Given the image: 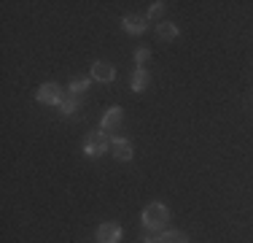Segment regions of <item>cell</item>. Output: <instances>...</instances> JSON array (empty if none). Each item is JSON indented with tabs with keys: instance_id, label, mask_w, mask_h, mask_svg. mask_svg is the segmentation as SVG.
<instances>
[{
	"instance_id": "cell-1",
	"label": "cell",
	"mask_w": 253,
	"mask_h": 243,
	"mask_svg": "<svg viewBox=\"0 0 253 243\" xmlns=\"http://www.w3.org/2000/svg\"><path fill=\"white\" fill-rule=\"evenodd\" d=\"M140 222H143V230H148L154 235H162L167 230V222H170V208L165 203H151L143 208Z\"/></svg>"
},
{
	"instance_id": "cell-2",
	"label": "cell",
	"mask_w": 253,
	"mask_h": 243,
	"mask_svg": "<svg viewBox=\"0 0 253 243\" xmlns=\"http://www.w3.org/2000/svg\"><path fill=\"white\" fill-rule=\"evenodd\" d=\"M111 143H113V138L111 135H105L102 130H92V132H86V138H84V154L86 157H92V160H97V157H102L105 151H111Z\"/></svg>"
},
{
	"instance_id": "cell-3",
	"label": "cell",
	"mask_w": 253,
	"mask_h": 243,
	"mask_svg": "<svg viewBox=\"0 0 253 243\" xmlns=\"http://www.w3.org/2000/svg\"><path fill=\"white\" fill-rule=\"evenodd\" d=\"M122 127H124V108L122 106H111L100 119V130L105 132V135H111V138H122L119 135Z\"/></svg>"
},
{
	"instance_id": "cell-4",
	"label": "cell",
	"mask_w": 253,
	"mask_h": 243,
	"mask_svg": "<svg viewBox=\"0 0 253 243\" xmlns=\"http://www.w3.org/2000/svg\"><path fill=\"white\" fill-rule=\"evenodd\" d=\"M62 87L59 84H54V81H46V84H41L38 87V92H35V100L41 103V106H59L62 103Z\"/></svg>"
},
{
	"instance_id": "cell-5",
	"label": "cell",
	"mask_w": 253,
	"mask_h": 243,
	"mask_svg": "<svg viewBox=\"0 0 253 243\" xmlns=\"http://www.w3.org/2000/svg\"><path fill=\"white\" fill-rule=\"evenodd\" d=\"M122 238H124V230L119 222H102L97 227V233H94L97 243H122Z\"/></svg>"
},
{
	"instance_id": "cell-6",
	"label": "cell",
	"mask_w": 253,
	"mask_h": 243,
	"mask_svg": "<svg viewBox=\"0 0 253 243\" xmlns=\"http://www.w3.org/2000/svg\"><path fill=\"white\" fill-rule=\"evenodd\" d=\"M92 78L100 84H111L113 78H116V65L108 62V60H97V62H92Z\"/></svg>"
},
{
	"instance_id": "cell-7",
	"label": "cell",
	"mask_w": 253,
	"mask_h": 243,
	"mask_svg": "<svg viewBox=\"0 0 253 243\" xmlns=\"http://www.w3.org/2000/svg\"><path fill=\"white\" fill-rule=\"evenodd\" d=\"M111 154H113V160H119V162H129L132 157H135V146L126 141V138H113Z\"/></svg>"
},
{
	"instance_id": "cell-8",
	"label": "cell",
	"mask_w": 253,
	"mask_h": 243,
	"mask_svg": "<svg viewBox=\"0 0 253 243\" xmlns=\"http://www.w3.org/2000/svg\"><path fill=\"white\" fill-rule=\"evenodd\" d=\"M122 27L126 30L129 35H143L148 30V16H140V14H126L122 19Z\"/></svg>"
},
{
	"instance_id": "cell-9",
	"label": "cell",
	"mask_w": 253,
	"mask_h": 243,
	"mask_svg": "<svg viewBox=\"0 0 253 243\" xmlns=\"http://www.w3.org/2000/svg\"><path fill=\"white\" fill-rule=\"evenodd\" d=\"M148 84H151V73H148L146 68H135V70H132V78H129L132 92H146Z\"/></svg>"
},
{
	"instance_id": "cell-10",
	"label": "cell",
	"mask_w": 253,
	"mask_h": 243,
	"mask_svg": "<svg viewBox=\"0 0 253 243\" xmlns=\"http://www.w3.org/2000/svg\"><path fill=\"white\" fill-rule=\"evenodd\" d=\"M78 106H81V97L73 95V92H65L62 103H59V114H62V117H73L78 111Z\"/></svg>"
},
{
	"instance_id": "cell-11",
	"label": "cell",
	"mask_w": 253,
	"mask_h": 243,
	"mask_svg": "<svg viewBox=\"0 0 253 243\" xmlns=\"http://www.w3.org/2000/svg\"><path fill=\"white\" fill-rule=\"evenodd\" d=\"M156 38L159 41H175L178 38V27L172 22H159L156 24Z\"/></svg>"
},
{
	"instance_id": "cell-12",
	"label": "cell",
	"mask_w": 253,
	"mask_h": 243,
	"mask_svg": "<svg viewBox=\"0 0 253 243\" xmlns=\"http://www.w3.org/2000/svg\"><path fill=\"white\" fill-rule=\"evenodd\" d=\"M89 84H92V76H76V78H70V84H68V92H73L81 97V92H86L89 89Z\"/></svg>"
},
{
	"instance_id": "cell-13",
	"label": "cell",
	"mask_w": 253,
	"mask_h": 243,
	"mask_svg": "<svg viewBox=\"0 0 253 243\" xmlns=\"http://www.w3.org/2000/svg\"><path fill=\"white\" fill-rule=\"evenodd\" d=\"M159 243H189V235L183 230H165L159 235Z\"/></svg>"
},
{
	"instance_id": "cell-14",
	"label": "cell",
	"mask_w": 253,
	"mask_h": 243,
	"mask_svg": "<svg viewBox=\"0 0 253 243\" xmlns=\"http://www.w3.org/2000/svg\"><path fill=\"white\" fill-rule=\"evenodd\" d=\"M148 60H151V49H148V46H137L135 49V68H146Z\"/></svg>"
},
{
	"instance_id": "cell-15",
	"label": "cell",
	"mask_w": 253,
	"mask_h": 243,
	"mask_svg": "<svg viewBox=\"0 0 253 243\" xmlns=\"http://www.w3.org/2000/svg\"><path fill=\"white\" fill-rule=\"evenodd\" d=\"M167 11V3H162V0H156V3H151V8H148V19H162Z\"/></svg>"
}]
</instances>
